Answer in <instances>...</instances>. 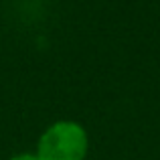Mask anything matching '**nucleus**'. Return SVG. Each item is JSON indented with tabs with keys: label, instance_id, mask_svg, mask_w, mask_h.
<instances>
[{
	"label": "nucleus",
	"instance_id": "obj_1",
	"mask_svg": "<svg viewBox=\"0 0 160 160\" xmlns=\"http://www.w3.org/2000/svg\"><path fill=\"white\" fill-rule=\"evenodd\" d=\"M87 150V130L73 120H59L41 134L35 154L39 160H85Z\"/></svg>",
	"mask_w": 160,
	"mask_h": 160
},
{
	"label": "nucleus",
	"instance_id": "obj_2",
	"mask_svg": "<svg viewBox=\"0 0 160 160\" xmlns=\"http://www.w3.org/2000/svg\"><path fill=\"white\" fill-rule=\"evenodd\" d=\"M10 160H39V156H37L35 152H20V154H16V156H12Z\"/></svg>",
	"mask_w": 160,
	"mask_h": 160
}]
</instances>
